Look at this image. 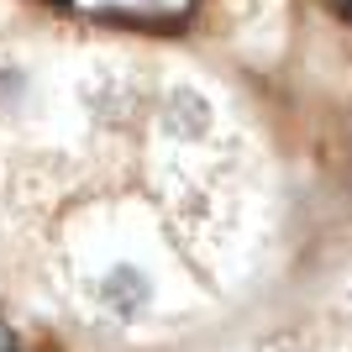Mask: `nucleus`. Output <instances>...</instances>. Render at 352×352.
<instances>
[{
	"mask_svg": "<svg viewBox=\"0 0 352 352\" xmlns=\"http://www.w3.org/2000/svg\"><path fill=\"white\" fill-rule=\"evenodd\" d=\"M89 294H95V305H100L111 321H121V326H137L147 310L158 305V284H153V274H147L142 263H132V258L105 263L100 274H95V284H89Z\"/></svg>",
	"mask_w": 352,
	"mask_h": 352,
	"instance_id": "1",
	"label": "nucleus"
},
{
	"mask_svg": "<svg viewBox=\"0 0 352 352\" xmlns=\"http://www.w3.org/2000/svg\"><path fill=\"white\" fill-rule=\"evenodd\" d=\"M158 126H163V137H174L179 147L206 142L210 126H216V100H210L200 85H168V89H163Z\"/></svg>",
	"mask_w": 352,
	"mask_h": 352,
	"instance_id": "2",
	"label": "nucleus"
},
{
	"mask_svg": "<svg viewBox=\"0 0 352 352\" xmlns=\"http://www.w3.org/2000/svg\"><path fill=\"white\" fill-rule=\"evenodd\" d=\"M0 352H16V337L6 331V326H0Z\"/></svg>",
	"mask_w": 352,
	"mask_h": 352,
	"instance_id": "3",
	"label": "nucleus"
}]
</instances>
